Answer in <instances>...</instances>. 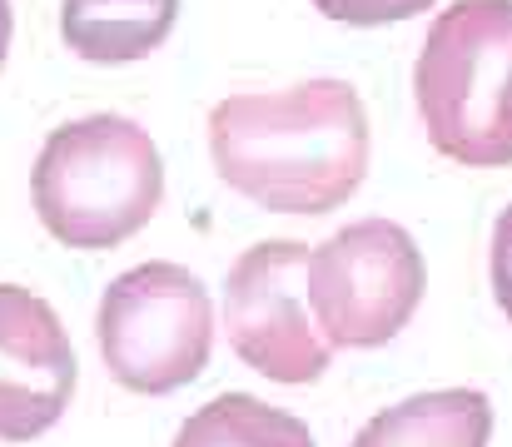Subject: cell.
<instances>
[{"label": "cell", "instance_id": "1", "mask_svg": "<svg viewBox=\"0 0 512 447\" xmlns=\"http://www.w3.org/2000/svg\"><path fill=\"white\" fill-rule=\"evenodd\" d=\"M214 174L269 214H329L368 174V110L348 80L229 95L209 110Z\"/></svg>", "mask_w": 512, "mask_h": 447}, {"label": "cell", "instance_id": "2", "mask_svg": "<svg viewBox=\"0 0 512 447\" xmlns=\"http://www.w3.org/2000/svg\"><path fill=\"white\" fill-rule=\"evenodd\" d=\"M30 204L55 244L80 254L120 249L165 204L160 145L130 115L65 120L35 154Z\"/></svg>", "mask_w": 512, "mask_h": 447}, {"label": "cell", "instance_id": "3", "mask_svg": "<svg viewBox=\"0 0 512 447\" xmlns=\"http://www.w3.org/2000/svg\"><path fill=\"white\" fill-rule=\"evenodd\" d=\"M413 100L443 159L512 164V0H458L428 25Z\"/></svg>", "mask_w": 512, "mask_h": 447}, {"label": "cell", "instance_id": "4", "mask_svg": "<svg viewBox=\"0 0 512 447\" xmlns=\"http://www.w3.org/2000/svg\"><path fill=\"white\" fill-rule=\"evenodd\" d=\"M105 373L140 398H170L209 368L214 303L199 274L150 259L105 284L95 308Z\"/></svg>", "mask_w": 512, "mask_h": 447}, {"label": "cell", "instance_id": "5", "mask_svg": "<svg viewBox=\"0 0 512 447\" xmlns=\"http://www.w3.org/2000/svg\"><path fill=\"white\" fill-rule=\"evenodd\" d=\"M428 289L413 234L393 219H358L309 249L304 303L329 348H383L418 313Z\"/></svg>", "mask_w": 512, "mask_h": 447}, {"label": "cell", "instance_id": "6", "mask_svg": "<svg viewBox=\"0 0 512 447\" xmlns=\"http://www.w3.org/2000/svg\"><path fill=\"white\" fill-rule=\"evenodd\" d=\"M304 264H309V244L264 239V244H249L224 279L229 348L259 378L289 383V388L324 378L334 358V348L324 343L304 303Z\"/></svg>", "mask_w": 512, "mask_h": 447}, {"label": "cell", "instance_id": "7", "mask_svg": "<svg viewBox=\"0 0 512 447\" xmlns=\"http://www.w3.org/2000/svg\"><path fill=\"white\" fill-rule=\"evenodd\" d=\"M80 383L60 313L25 284H0V443L45 438Z\"/></svg>", "mask_w": 512, "mask_h": 447}, {"label": "cell", "instance_id": "8", "mask_svg": "<svg viewBox=\"0 0 512 447\" xmlns=\"http://www.w3.org/2000/svg\"><path fill=\"white\" fill-rule=\"evenodd\" d=\"M179 0H60V40L85 65L150 60L174 35Z\"/></svg>", "mask_w": 512, "mask_h": 447}, {"label": "cell", "instance_id": "9", "mask_svg": "<svg viewBox=\"0 0 512 447\" xmlns=\"http://www.w3.org/2000/svg\"><path fill=\"white\" fill-rule=\"evenodd\" d=\"M493 403L478 388L413 393L363 423L353 447H488Z\"/></svg>", "mask_w": 512, "mask_h": 447}, {"label": "cell", "instance_id": "10", "mask_svg": "<svg viewBox=\"0 0 512 447\" xmlns=\"http://www.w3.org/2000/svg\"><path fill=\"white\" fill-rule=\"evenodd\" d=\"M170 447H319L309 423L294 413L254 398V393H219L194 408Z\"/></svg>", "mask_w": 512, "mask_h": 447}, {"label": "cell", "instance_id": "11", "mask_svg": "<svg viewBox=\"0 0 512 447\" xmlns=\"http://www.w3.org/2000/svg\"><path fill=\"white\" fill-rule=\"evenodd\" d=\"M428 5H438V0H314V10H319L324 20L358 25V30L393 25V20H413V15H423Z\"/></svg>", "mask_w": 512, "mask_h": 447}, {"label": "cell", "instance_id": "12", "mask_svg": "<svg viewBox=\"0 0 512 447\" xmlns=\"http://www.w3.org/2000/svg\"><path fill=\"white\" fill-rule=\"evenodd\" d=\"M488 274H493V298L512 323V204L493 224V249H488Z\"/></svg>", "mask_w": 512, "mask_h": 447}, {"label": "cell", "instance_id": "13", "mask_svg": "<svg viewBox=\"0 0 512 447\" xmlns=\"http://www.w3.org/2000/svg\"><path fill=\"white\" fill-rule=\"evenodd\" d=\"M10 35H15V15H10V0H0V65L10 55Z\"/></svg>", "mask_w": 512, "mask_h": 447}]
</instances>
